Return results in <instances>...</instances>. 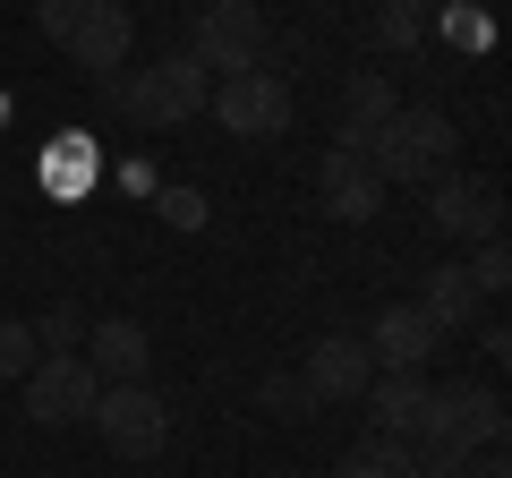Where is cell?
Returning a JSON list of instances; mask_svg holds the SVG:
<instances>
[{"instance_id":"obj_6","label":"cell","mask_w":512,"mask_h":478,"mask_svg":"<svg viewBox=\"0 0 512 478\" xmlns=\"http://www.w3.org/2000/svg\"><path fill=\"white\" fill-rule=\"evenodd\" d=\"M18 385H26V419L35 427H77L94 410V393H103V376H94L77 350H43Z\"/></svg>"},{"instance_id":"obj_28","label":"cell","mask_w":512,"mask_h":478,"mask_svg":"<svg viewBox=\"0 0 512 478\" xmlns=\"http://www.w3.org/2000/svg\"><path fill=\"white\" fill-rule=\"evenodd\" d=\"M0 282H9V274H0Z\"/></svg>"},{"instance_id":"obj_22","label":"cell","mask_w":512,"mask_h":478,"mask_svg":"<svg viewBox=\"0 0 512 478\" xmlns=\"http://www.w3.org/2000/svg\"><path fill=\"white\" fill-rule=\"evenodd\" d=\"M86 18H94V0H35V26H43L52 43H69Z\"/></svg>"},{"instance_id":"obj_4","label":"cell","mask_w":512,"mask_h":478,"mask_svg":"<svg viewBox=\"0 0 512 478\" xmlns=\"http://www.w3.org/2000/svg\"><path fill=\"white\" fill-rule=\"evenodd\" d=\"M86 419L103 427V444L120 461H154L171 444V410H163V393H154V385H103Z\"/></svg>"},{"instance_id":"obj_7","label":"cell","mask_w":512,"mask_h":478,"mask_svg":"<svg viewBox=\"0 0 512 478\" xmlns=\"http://www.w3.org/2000/svg\"><path fill=\"white\" fill-rule=\"evenodd\" d=\"M427 222H436L444 239H504V188L495 180H470V171H444V180H427Z\"/></svg>"},{"instance_id":"obj_21","label":"cell","mask_w":512,"mask_h":478,"mask_svg":"<svg viewBox=\"0 0 512 478\" xmlns=\"http://www.w3.org/2000/svg\"><path fill=\"white\" fill-rule=\"evenodd\" d=\"M43 180H60V188H86L94 180V137H69V146L43 163Z\"/></svg>"},{"instance_id":"obj_5","label":"cell","mask_w":512,"mask_h":478,"mask_svg":"<svg viewBox=\"0 0 512 478\" xmlns=\"http://www.w3.org/2000/svg\"><path fill=\"white\" fill-rule=\"evenodd\" d=\"M205 111H214L231 137H248V146H265V137H282L291 129V86H282L274 69H239V77H222L214 94H205Z\"/></svg>"},{"instance_id":"obj_20","label":"cell","mask_w":512,"mask_h":478,"mask_svg":"<svg viewBox=\"0 0 512 478\" xmlns=\"http://www.w3.org/2000/svg\"><path fill=\"white\" fill-rule=\"evenodd\" d=\"M461 274L478 282V299H495V291H504V282H512V257H504V239H478V248H470V265H461Z\"/></svg>"},{"instance_id":"obj_3","label":"cell","mask_w":512,"mask_h":478,"mask_svg":"<svg viewBox=\"0 0 512 478\" xmlns=\"http://www.w3.org/2000/svg\"><path fill=\"white\" fill-rule=\"evenodd\" d=\"M188 60H197L205 77H239L265 60V9L256 0H205L197 35H188Z\"/></svg>"},{"instance_id":"obj_17","label":"cell","mask_w":512,"mask_h":478,"mask_svg":"<svg viewBox=\"0 0 512 478\" xmlns=\"http://www.w3.org/2000/svg\"><path fill=\"white\" fill-rule=\"evenodd\" d=\"M35 359H43V350H35V325H26V316H0V376L18 385Z\"/></svg>"},{"instance_id":"obj_23","label":"cell","mask_w":512,"mask_h":478,"mask_svg":"<svg viewBox=\"0 0 512 478\" xmlns=\"http://www.w3.org/2000/svg\"><path fill=\"white\" fill-rule=\"evenodd\" d=\"M376 35L393 43V52H410V43L427 35V18H419V9H402V0H384V9H376Z\"/></svg>"},{"instance_id":"obj_16","label":"cell","mask_w":512,"mask_h":478,"mask_svg":"<svg viewBox=\"0 0 512 478\" xmlns=\"http://www.w3.org/2000/svg\"><path fill=\"white\" fill-rule=\"evenodd\" d=\"M333 478H419V461H410L402 436H367L359 453H342V470Z\"/></svg>"},{"instance_id":"obj_15","label":"cell","mask_w":512,"mask_h":478,"mask_svg":"<svg viewBox=\"0 0 512 478\" xmlns=\"http://www.w3.org/2000/svg\"><path fill=\"white\" fill-rule=\"evenodd\" d=\"M419 308H427V325L453 342L461 325H478V308H487V299H478V282L461 274V265H436V274H427V291H419Z\"/></svg>"},{"instance_id":"obj_18","label":"cell","mask_w":512,"mask_h":478,"mask_svg":"<svg viewBox=\"0 0 512 478\" xmlns=\"http://www.w3.org/2000/svg\"><path fill=\"white\" fill-rule=\"evenodd\" d=\"M77 342H86V316H77L69 299H52V308L35 316V350H77Z\"/></svg>"},{"instance_id":"obj_19","label":"cell","mask_w":512,"mask_h":478,"mask_svg":"<svg viewBox=\"0 0 512 478\" xmlns=\"http://www.w3.org/2000/svg\"><path fill=\"white\" fill-rule=\"evenodd\" d=\"M256 402L274 410V419H308V410H325L308 385H299V376H265V385H256Z\"/></svg>"},{"instance_id":"obj_1","label":"cell","mask_w":512,"mask_h":478,"mask_svg":"<svg viewBox=\"0 0 512 478\" xmlns=\"http://www.w3.org/2000/svg\"><path fill=\"white\" fill-rule=\"evenodd\" d=\"M453 154H461L453 120H444V111H427V103H410V111H393V120L376 129L367 163H376L384 188H427V180H444V171H453Z\"/></svg>"},{"instance_id":"obj_14","label":"cell","mask_w":512,"mask_h":478,"mask_svg":"<svg viewBox=\"0 0 512 478\" xmlns=\"http://www.w3.org/2000/svg\"><path fill=\"white\" fill-rule=\"evenodd\" d=\"M393 111H402V103H393V77H376V69H359V77H350V86H342V137H333V146H376V129H384V120H393Z\"/></svg>"},{"instance_id":"obj_24","label":"cell","mask_w":512,"mask_h":478,"mask_svg":"<svg viewBox=\"0 0 512 478\" xmlns=\"http://www.w3.org/2000/svg\"><path fill=\"white\" fill-rule=\"evenodd\" d=\"M154 205H163V222H180V231H197V222H205V197H197V188H163Z\"/></svg>"},{"instance_id":"obj_27","label":"cell","mask_w":512,"mask_h":478,"mask_svg":"<svg viewBox=\"0 0 512 478\" xmlns=\"http://www.w3.org/2000/svg\"><path fill=\"white\" fill-rule=\"evenodd\" d=\"M402 9H419V18H427V9H453V0H402Z\"/></svg>"},{"instance_id":"obj_10","label":"cell","mask_w":512,"mask_h":478,"mask_svg":"<svg viewBox=\"0 0 512 478\" xmlns=\"http://www.w3.org/2000/svg\"><path fill=\"white\" fill-rule=\"evenodd\" d=\"M367 376H376V359H367L359 333H316V342H308V368H299V385H308L316 402H359Z\"/></svg>"},{"instance_id":"obj_12","label":"cell","mask_w":512,"mask_h":478,"mask_svg":"<svg viewBox=\"0 0 512 478\" xmlns=\"http://www.w3.org/2000/svg\"><path fill=\"white\" fill-rule=\"evenodd\" d=\"M103 385H146V359H154V342H146V325L137 316H103V325H86V350H77Z\"/></svg>"},{"instance_id":"obj_9","label":"cell","mask_w":512,"mask_h":478,"mask_svg":"<svg viewBox=\"0 0 512 478\" xmlns=\"http://www.w3.org/2000/svg\"><path fill=\"white\" fill-rule=\"evenodd\" d=\"M359 342H367V359H376V368H427V359L444 350V333L427 325L419 299H393V308H376V325H367Z\"/></svg>"},{"instance_id":"obj_26","label":"cell","mask_w":512,"mask_h":478,"mask_svg":"<svg viewBox=\"0 0 512 478\" xmlns=\"http://www.w3.org/2000/svg\"><path fill=\"white\" fill-rule=\"evenodd\" d=\"M461 478H512L504 470V444H495V453H470V461H461Z\"/></svg>"},{"instance_id":"obj_2","label":"cell","mask_w":512,"mask_h":478,"mask_svg":"<svg viewBox=\"0 0 512 478\" xmlns=\"http://www.w3.org/2000/svg\"><path fill=\"white\" fill-rule=\"evenodd\" d=\"M111 94H120V111L137 120V129H180V120H197V111H205L214 77H205L188 52H171V60H154V69L111 77Z\"/></svg>"},{"instance_id":"obj_11","label":"cell","mask_w":512,"mask_h":478,"mask_svg":"<svg viewBox=\"0 0 512 478\" xmlns=\"http://www.w3.org/2000/svg\"><path fill=\"white\" fill-rule=\"evenodd\" d=\"M316 197H325L333 222H367L384 205V180H376V163H367L359 146H325V163H316Z\"/></svg>"},{"instance_id":"obj_25","label":"cell","mask_w":512,"mask_h":478,"mask_svg":"<svg viewBox=\"0 0 512 478\" xmlns=\"http://www.w3.org/2000/svg\"><path fill=\"white\" fill-rule=\"evenodd\" d=\"M444 35L453 43H487V18H478L470 0H453V9H444Z\"/></svg>"},{"instance_id":"obj_13","label":"cell","mask_w":512,"mask_h":478,"mask_svg":"<svg viewBox=\"0 0 512 478\" xmlns=\"http://www.w3.org/2000/svg\"><path fill=\"white\" fill-rule=\"evenodd\" d=\"M128 52H137V18H128L120 0H94V18L69 35V60H77V69H94V77L111 86V77L128 69Z\"/></svg>"},{"instance_id":"obj_8","label":"cell","mask_w":512,"mask_h":478,"mask_svg":"<svg viewBox=\"0 0 512 478\" xmlns=\"http://www.w3.org/2000/svg\"><path fill=\"white\" fill-rule=\"evenodd\" d=\"M367 436H419L427 427V402H436V385H427V368H376L367 376Z\"/></svg>"}]
</instances>
